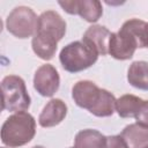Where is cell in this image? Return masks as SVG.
I'll use <instances>...</instances> for the list:
<instances>
[{"mask_svg": "<svg viewBox=\"0 0 148 148\" xmlns=\"http://www.w3.org/2000/svg\"><path fill=\"white\" fill-rule=\"evenodd\" d=\"M36 34L58 43L66 34V22L54 10L43 12L38 17V28Z\"/></svg>", "mask_w": 148, "mask_h": 148, "instance_id": "cell-7", "label": "cell"}, {"mask_svg": "<svg viewBox=\"0 0 148 148\" xmlns=\"http://www.w3.org/2000/svg\"><path fill=\"white\" fill-rule=\"evenodd\" d=\"M139 49L135 38L125 29L120 28L117 32L111 34L109 43V54L117 60H128Z\"/></svg>", "mask_w": 148, "mask_h": 148, "instance_id": "cell-5", "label": "cell"}, {"mask_svg": "<svg viewBox=\"0 0 148 148\" xmlns=\"http://www.w3.org/2000/svg\"><path fill=\"white\" fill-rule=\"evenodd\" d=\"M60 76L54 66L50 64L42 65L34 75V88L40 96L52 97L59 89Z\"/></svg>", "mask_w": 148, "mask_h": 148, "instance_id": "cell-6", "label": "cell"}, {"mask_svg": "<svg viewBox=\"0 0 148 148\" xmlns=\"http://www.w3.org/2000/svg\"><path fill=\"white\" fill-rule=\"evenodd\" d=\"M116 97L106 89L101 88L99 97L89 112L96 117H110L116 111Z\"/></svg>", "mask_w": 148, "mask_h": 148, "instance_id": "cell-15", "label": "cell"}, {"mask_svg": "<svg viewBox=\"0 0 148 148\" xmlns=\"http://www.w3.org/2000/svg\"><path fill=\"white\" fill-rule=\"evenodd\" d=\"M125 28L136 40L139 49L148 47V23L139 20V18H131L123 23L121 25Z\"/></svg>", "mask_w": 148, "mask_h": 148, "instance_id": "cell-16", "label": "cell"}, {"mask_svg": "<svg viewBox=\"0 0 148 148\" xmlns=\"http://www.w3.org/2000/svg\"><path fill=\"white\" fill-rule=\"evenodd\" d=\"M135 120H136V124L141 125V126H145V127H148V101H145L142 102L136 116L134 117Z\"/></svg>", "mask_w": 148, "mask_h": 148, "instance_id": "cell-19", "label": "cell"}, {"mask_svg": "<svg viewBox=\"0 0 148 148\" xmlns=\"http://www.w3.org/2000/svg\"><path fill=\"white\" fill-rule=\"evenodd\" d=\"M36 134V120L27 111L15 112L9 116L1 127L3 145L16 148L29 143Z\"/></svg>", "mask_w": 148, "mask_h": 148, "instance_id": "cell-1", "label": "cell"}, {"mask_svg": "<svg viewBox=\"0 0 148 148\" xmlns=\"http://www.w3.org/2000/svg\"><path fill=\"white\" fill-rule=\"evenodd\" d=\"M32 148H44L43 146H35V147H32Z\"/></svg>", "mask_w": 148, "mask_h": 148, "instance_id": "cell-22", "label": "cell"}, {"mask_svg": "<svg viewBox=\"0 0 148 148\" xmlns=\"http://www.w3.org/2000/svg\"><path fill=\"white\" fill-rule=\"evenodd\" d=\"M71 148H75V147H71Z\"/></svg>", "mask_w": 148, "mask_h": 148, "instance_id": "cell-24", "label": "cell"}, {"mask_svg": "<svg viewBox=\"0 0 148 148\" xmlns=\"http://www.w3.org/2000/svg\"><path fill=\"white\" fill-rule=\"evenodd\" d=\"M31 46H32V51L37 57H39L43 60H51L56 54L58 43L50 38L35 34L31 40Z\"/></svg>", "mask_w": 148, "mask_h": 148, "instance_id": "cell-17", "label": "cell"}, {"mask_svg": "<svg viewBox=\"0 0 148 148\" xmlns=\"http://www.w3.org/2000/svg\"><path fill=\"white\" fill-rule=\"evenodd\" d=\"M104 148H127V145L124 141V139L120 136V134L110 135V136H106Z\"/></svg>", "mask_w": 148, "mask_h": 148, "instance_id": "cell-20", "label": "cell"}, {"mask_svg": "<svg viewBox=\"0 0 148 148\" xmlns=\"http://www.w3.org/2000/svg\"><path fill=\"white\" fill-rule=\"evenodd\" d=\"M67 114V105L60 98L50 99L43 108L38 123L42 127H53L59 125Z\"/></svg>", "mask_w": 148, "mask_h": 148, "instance_id": "cell-9", "label": "cell"}, {"mask_svg": "<svg viewBox=\"0 0 148 148\" xmlns=\"http://www.w3.org/2000/svg\"><path fill=\"white\" fill-rule=\"evenodd\" d=\"M38 17L30 7L18 6L7 16L6 28L9 34L21 39L34 37L38 28Z\"/></svg>", "mask_w": 148, "mask_h": 148, "instance_id": "cell-4", "label": "cell"}, {"mask_svg": "<svg viewBox=\"0 0 148 148\" xmlns=\"http://www.w3.org/2000/svg\"><path fill=\"white\" fill-rule=\"evenodd\" d=\"M145 148H148V146H147V147H145Z\"/></svg>", "mask_w": 148, "mask_h": 148, "instance_id": "cell-23", "label": "cell"}, {"mask_svg": "<svg viewBox=\"0 0 148 148\" xmlns=\"http://www.w3.org/2000/svg\"><path fill=\"white\" fill-rule=\"evenodd\" d=\"M101 94V88L92 81H77L72 88V97L75 104L88 111L96 104Z\"/></svg>", "mask_w": 148, "mask_h": 148, "instance_id": "cell-8", "label": "cell"}, {"mask_svg": "<svg viewBox=\"0 0 148 148\" xmlns=\"http://www.w3.org/2000/svg\"><path fill=\"white\" fill-rule=\"evenodd\" d=\"M106 136L91 128L80 131L74 139L75 148H104Z\"/></svg>", "mask_w": 148, "mask_h": 148, "instance_id": "cell-13", "label": "cell"}, {"mask_svg": "<svg viewBox=\"0 0 148 148\" xmlns=\"http://www.w3.org/2000/svg\"><path fill=\"white\" fill-rule=\"evenodd\" d=\"M59 6L68 14L76 15L77 9V0H68V1H58Z\"/></svg>", "mask_w": 148, "mask_h": 148, "instance_id": "cell-21", "label": "cell"}, {"mask_svg": "<svg viewBox=\"0 0 148 148\" xmlns=\"http://www.w3.org/2000/svg\"><path fill=\"white\" fill-rule=\"evenodd\" d=\"M143 99L132 95L125 94L117 98L116 101V111L121 118H134L142 104Z\"/></svg>", "mask_w": 148, "mask_h": 148, "instance_id": "cell-14", "label": "cell"}, {"mask_svg": "<svg viewBox=\"0 0 148 148\" xmlns=\"http://www.w3.org/2000/svg\"><path fill=\"white\" fill-rule=\"evenodd\" d=\"M2 110L10 112L27 111L31 104L25 82L21 76L7 75L1 81Z\"/></svg>", "mask_w": 148, "mask_h": 148, "instance_id": "cell-3", "label": "cell"}, {"mask_svg": "<svg viewBox=\"0 0 148 148\" xmlns=\"http://www.w3.org/2000/svg\"><path fill=\"white\" fill-rule=\"evenodd\" d=\"M2 148H5V147H2Z\"/></svg>", "mask_w": 148, "mask_h": 148, "instance_id": "cell-25", "label": "cell"}, {"mask_svg": "<svg viewBox=\"0 0 148 148\" xmlns=\"http://www.w3.org/2000/svg\"><path fill=\"white\" fill-rule=\"evenodd\" d=\"M111 34L112 32L104 25L95 24L90 25L86 30L82 40L95 49L99 56H106L109 54V43Z\"/></svg>", "mask_w": 148, "mask_h": 148, "instance_id": "cell-10", "label": "cell"}, {"mask_svg": "<svg viewBox=\"0 0 148 148\" xmlns=\"http://www.w3.org/2000/svg\"><path fill=\"white\" fill-rule=\"evenodd\" d=\"M98 53L89 44L83 40H75L62 47L59 54V60L62 68L69 73H77L92 66Z\"/></svg>", "mask_w": 148, "mask_h": 148, "instance_id": "cell-2", "label": "cell"}, {"mask_svg": "<svg viewBox=\"0 0 148 148\" xmlns=\"http://www.w3.org/2000/svg\"><path fill=\"white\" fill-rule=\"evenodd\" d=\"M127 81L134 88L148 90V61H133L127 71Z\"/></svg>", "mask_w": 148, "mask_h": 148, "instance_id": "cell-12", "label": "cell"}, {"mask_svg": "<svg viewBox=\"0 0 148 148\" xmlns=\"http://www.w3.org/2000/svg\"><path fill=\"white\" fill-rule=\"evenodd\" d=\"M103 14L102 3L98 0H77L76 15L90 23L97 22Z\"/></svg>", "mask_w": 148, "mask_h": 148, "instance_id": "cell-18", "label": "cell"}, {"mask_svg": "<svg viewBox=\"0 0 148 148\" xmlns=\"http://www.w3.org/2000/svg\"><path fill=\"white\" fill-rule=\"evenodd\" d=\"M127 148H145L148 146V127L136 123L127 125L120 133Z\"/></svg>", "mask_w": 148, "mask_h": 148, "instance_id": "cell-11", "label": "cell"}]
</instances>
